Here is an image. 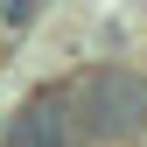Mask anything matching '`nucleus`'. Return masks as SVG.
<instances>
[{
	"label": "nucleus",
	"instance_id": "obj_3",
	"mask_svg": "<svg viewBox=\"0 0 147 147\" xmlns=\"http://www.w3.org/2000/svg\"><path fill=\"white\" fill-rule=\"evenodd\" d=\"M42 21V0H0V35H21Z\"/></svg>",
	"mask_w": 147,
	"mask_h": 147
},
{
	"label": "nucleus",
	"instance_id": "obj_1",
	"mask_svg": "<svg viewBox=\"0 0 147 147\" xmlns=\"http://www.w3.org/2000/svg\"><path fill=\"white\" fill-rule=\"evenodd\" d=\"M77 126L91 147H140L147 140V70L133 63H98L70 84Z\"/></svg>",
	"mask_w": 147,
	"mask_h": 147
},
{
	"label": "nucleus",
	"instance_id": "obj_2",
	"mask_svg": "<svg viewBox=\"0 0 147 147\" xmlns=\"http://www.w3.org/2000/svg\"><path fill=\"white\" fill-rule=\"evenodd\" d=\"M0 147H91L84 126H77V98H70V84H42L21 112L7 119V140Z\"/></svg>",
	"mask_w": 147,
	"mask_h": 147
},
{
	"label": "nucleus",
	"instance_id": "obj_4",
	"mask_svg": "<svg viewBox=\"0 0 147 147\" xmlns=\"http://www.w3.org/2000/svg\"><path fill=\"white\" fill-rule=\"evenodd\" d=\"M140 7H147V0H140Z\"/></svg>",
	"mask_w": 147,
	"mask_h": 147
}]
</instances>
